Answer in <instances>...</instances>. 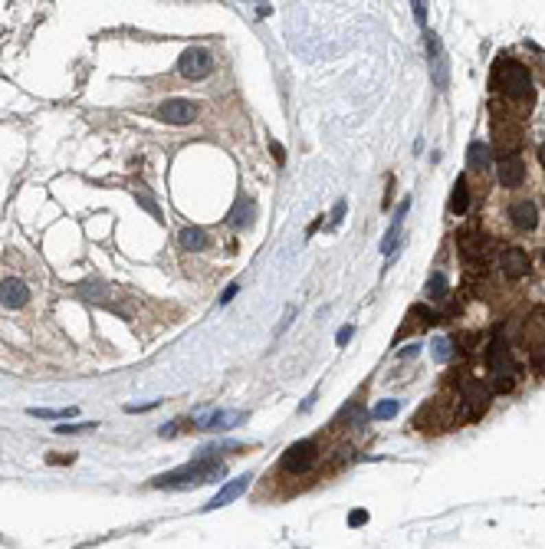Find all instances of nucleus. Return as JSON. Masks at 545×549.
Segmentation results:
<instances>
[{"mask_svg":"<svg viewBox=\"0 0 545 549\" xmlns=\"http://www.w3.org/2000/svg\"><path fill=\"white\" fill-rule=\"evenodd\" d=\"M227 477V464L221 458H194L191 464L177 467L171 474H162L151 480V487H201V484H217Z\"/></svg>","mask_w":545,"mask_h":549,"instance_id":"1","label":"nucleus"},{"mask_svg":"<svg viewBox=\"0 0 545 549\" xmlns=\"http://www.w3.org/2000/svg\"><path fill=\"white\" fill-rule=\"evenodd\" d=\"M489 86L509 99H529L532 96V79L526 73V66L509 56H500L496 66H493V76H489Z\"/></svg>","mask_w":545,"mask_h":549,"instance_id":"2","label":"nucleus"},{"mask_svg":"<svg viewBox=\"0 0 545 549\" xmlns=\"http://www.w3.org/2000/svg\"><path fill=\"white\" fill-rule=\"evenodd\" d=\"M487 362H489V372L496 378V391H509L513 388V356H509V345H506V336L496 332L493 336V345L487 352Z\"/></svg>","mask_w":545,"mask_h":549,"instance_id":"3","label":"nucleus"},{"mask_svg":"<svg viewBox=\"0 0 545 549\" xmlns=\"http://www.w3.org/2000/svg\"><path fill=\"white\" fill-rule=\"evenodd\" d=\"M315 460H319V444L315 441H296V444H289L286 451H282V460H280V467L286 471V474H309L312 467H315Z\"/></svg>","mask_w":545,"mask_h":549,"instance_id":"4","label":"nucleus"},{"mask_svg":"<svg viewBox=\"0 0 545 549\" xmlns=\"http://www.w3.org/2000/svg\"><path fill=\"white\" fill-rule=\"evenodd\" d=\"M489 395H493V388H489V385H483L480 378H467V382L460 385V401L467 405L463 421H473V418L483 415V411H487V405H489Z\"/></svg>","mask_w":545,"mask_h":549,"instance_id":"5","label":"nucleus"},{"mask_svg":"<svg viewBox=\"0 0 545 549\" xmlns=\"http://www.w3.org/2000/svg\"><path fill=\"white\" fill-rule=\"evenodd\" d=\"M177 73L184 76V79H207V76L214 73V56L207 50H201V46H191V50L181 53Z\"/></svg>","mask_w":545,"mask_h":549,"instance_id":"6","label":"nucleus"},{"mask_svg":"<svg viewBox=\"0 0 545 549\" xmlns=\"http://www.w3.org/2000/svg\"><path fill=\"white\" fill-rule=\"evenodd\" d=\"M158 119L168 125H191L197 119V105L191 99H168L158 105Z\"/></svg>","mask_w":545,"mask_h":549,"instance_id":"7","label":"nucleus"},{"mask_svg":"<svg viewBox=\"0 0 545 549\" xmlns=\"http://www.w3.org/2000/svg\"><path fill=\"white\" fill-rule=\"evenodd\" d=\"M496 178H500L502 188H519L522 181H526V164L519 155H502L500 162H496Z\"/></svg>","mask_w":545,"mask_h":549,"instance_id":"8","label":"nucleus"},{"mask_svg":"<svg viewBox=\"0 0 545 549\" xmlns=\"http://www.w3.org/2000/svg\"><path fill=\"white\" fill-rule=\"evenodd\" d=\"M427 53H430V76H434V86L447 89L450 73H447V56H443V46L437 33H427Z\"/></svg>","mask_w":545,"mask_h":549,"instance_id":"9","label":"nucleus"},{"mask_svg":"<svg viewBox=\"0 0 545 549\" xmlns=\"http://www.w3.org/2000/svg\"><path fill=\"white\" fill-rule=\"evenodd\" d=\"M243 421H247L243 411H204V415L194 418V424L207 431H230L236 424H243Z\"/></svg>","mask_w":545,"mask_h":549,"instance_id":"10","label":"nucleus"},{"mask_svg":"<svg viewBox=\"0 0 545 549\" xmlns=\"http://www.w3.org/2000/svg\"><path fill=\"white\" fill-rule=\"evenodd\" d=\"M250 484H253V477H250V474H243V477H234V480H230V484H223V487L217 490V493H214V497H210V500H207V504H204V510H207V513H210V510H221V506L234 504L236 497H240V493H243V490L250 487Z\"/></svg>","mask_w":545,"mask_h":549,"instance_id":"11","label":"nucleus"},{"mask_svg":"<svg viewBox=\"0 0 545 549\" xmlns=\"http://www.w3.org/2000/svg\"><path fill=\"white\" fill-rule=\"evenodd\" d=\"M500 263H502V270H506L509 277H526V273H532V260H529V253L522 250V247H502Z\"/></svg>","mask_w":545,"mask_h":549,"instance_id":"12","label":"nucleus"},{"mask_svg":"<svg viewBox=\"0 0 545 549\" xmlns=\"http://www.w3.org/2000/svg\"><path fill=\"white\" fill-rule=\"evenodd\" d=\"M27 299H30V286L23 280L10 277V280L0 283V306H7V310H20Z\"/></svg>","mask_w":545,"mask_h":549,"instance_id":"13","label":"nucleus"},{"mask_svg":"<svg viewBox=\"0 0 545 549\" xmlns=\"http://www.w3.org/2000/svg\"><path fill=\"white\" fill-rule=\"evenodd\" d=\"M457 244H460V253H463L467 260H487L489 257L487 237H483L480 230H463L457 237Z\"/></svg>","mask_w":545,"mask_h":549,"instance_id":"14","label":"nucleus"},{"mask_svg":"<svg viewBox=\"0 0 545 549\" xmlns=\"http://www.w3.org/2000/svg\"><path fill=\"white\" fill-rule=\"evenodd\" d=\"M509 217H513L519 230H535L539 227V204L535 201H516L509 208Z\"/></svg>","mask_w":545,"mask_h":549,"instance_id":"15","label":"nucleus"},{"mask_svg":"<svg viewBox=\"0 0 545 549\" xmlns=\"http://www.w3.org/2000/svg\"><path fill=\"white\" fill-rule=\"evenodd\" d=\"M408 208H411V197L404 194V201H401L398 211H394V221H391V227H388V234L381 237L384 257H391V253H394V247H398V234H401V224H404V217H408Z\"/></svg>","mask_w":545,"mask_h":549,"instance_id":"16","label":"nucleus"},{"mask_svg":"<svg viewBox=\"0 0 545 549\" xmlns=\"http://www.w3.org/2000/svg\"><path fill=\"white\" fill-rule=\"evenodd\" d=\"M489 162H493V145L483 142V138L470 142V151H467V168H470V171H487Z\"/></svg>","mask_w":545,"mask_h":549,"instance_id":"17","label":"nucleus"},{"mask_svg":"<svg viewBox=\"0 0 545 549\" xmlns=\"http://www.w3.org/2000/svg\"><path fill=\"white\" fill-rule=\"evenodd\" d=\"M253 217H256V204H253L247 194H240V197H236V204H234V211L227 214V221L234 224V227H247V224H253Z\"/></svg>","mask_w":545,"mask_h":549,"instance_id":"18","label":"nucleus"},{"mask_svg":"<svg viewBox=\"0 0 545 549\" xmlns=\"http://www.w3.org/2000/svg\"><path fill=\"white\" fill-rule=\"evenodd\" d=\"M177 244H181L184 250H204V247H207V230H204V227H184V230L177 234Z\"/></svg>","mask_w":545,"mask_h":549,"instance_id":"19","label":"nucleus"},{"mask_svg":"<svg viewBox=\"0 0 545 549\" xmlns=\"http://www.w3.org/2000/svg\"><path fill=\"white\" fill-rule=\"evenodd\" d=\"M470 208V188H467V178L454 181V191H450V211L454 214H467Z\"/></svg>","mask_w":545,"mask_h":549,"instance_id":"20","label":"nucleus"},{"mask_svg":"<svg viewBox=\"0 0 545 549\" xmlns=\"http://www.w3.org/2000/svg\"><path fill=\"white\" fill-rule=\"evenodd\" d=\"M398 411H401L398 401H394V398H384V401H378V405L371 408V418H378V421H391Z\"/></svg>","mask_w":545,"mask_h":549,"instance_id":"21","label":"nucleus"},{"mask_svg":"<svg viewBox=\"0 0 545 549\" xmlns=\"http://www.w3.org/2000/svg\"><path fill=\"white\" fill-rule=\"evenodd\" d=\"M447 290H450V286H447V277H443V273H434V277L427 280V297L430 299H443L447 297Z\"/></svg>","mask_w":545,"mask_h":549,"instance_id":"22","label":"nucleus"},{"mask_svg":"<svg viewBox=\"0 0 545 549\" xmlns=\"http://www.w3.org/2000/svg\"><path fill=\"white\" fill-rule=\"evenodd\" d=\"M30 415L33 418H76L79 415V408H63V411H49V408H30Z\"/></svg>","mask_w":545,"mask_h":549,"instance_id":"23","label":"nucleus"},{"mask_svg":"<svg viewBox=\"0 0 545 549\" xmlns=\"http://www.w3.org/2000/svg\"><path fill=\"white\" fill-rule=\"evenodd\" d=\"M135 197H138V204H142V208H145L148 214L155 217V221H162V208H158V204H155V201H151V197H148L145 191H138V194H135Z\"/></svg>","mask_w":545,"mask_h":549,"instance_id":"24","label":"nucleus"},{"mask_svg":"<svg viewBox=\"0 0 545 549\" xmlns=\"http://www.w3.org/2000/svg\"><path fill=\"white\" fill-rule=\"evenodd\" d=\"M99 424L96 421H86V424H59L56 434H82V431H96Z\"/></svg>","mask_w":545,"mask_h":549,"instance_id":"25","label":"nucleus"},{"mask_svg":"<svg viewBox=\"0 0 545 549\" xmlns=\"http://www.w3.org/2000/svg\"><path fill=\"white\" fill-rule=\"evenodd\" d=\"M434 358H437V362H447V358H450V339L434 342Z\"/></svg>","mask_w":545,"mask_h":549,"instance_id":"26","label":"nucleus"},{"mask_svg":"<svg viewBox=\"0 0 545 549\" xmlns=\"http://www.w3.org/2000/svg\"><path fill=\"white\" fill-rule=\"evenodd\" d=\"M532 365H535L539 375H545V342H542V345H535V352H532Z\"/></svg>","mask_w":545,"mask_h":549,"instance_id":"27","label":"nucleus"},{"mask_svg":"<svg viewBox=\"0 0 545 549\" xmlns=\"http://www.w3.org/2000/svg\"><path fill=\"white\" fill-rule=\"evenodd\" d=\"M368 523V513L365 510H355V513H348V526H365Z\"/></svg>","mask_w":545,"mask_h":549,"instance_id":"28","label":"nucleus"},{"mask_svg":"<svg viewBox=\"0 0 545 549\" xmlns=\"http://www.w3.org/2000/svg\"><path fill=\"white\" fill-rule=\"evenodd\" d=\"M236 293H240V283H230V286H227V290L221 293V306H227V303H230Z\"/></svg>","mask_w":545,"mask_h":549,"instance_id":"29","label":"nucleus"},{"mask_svg":"<svg viewBox=\"0 0 545 549\" xmlns=\"http://www.w3.org/2000/svg\"><path fill=\"white\" fill-rule=\"evenodd\" d=\"M352 332H355L352 323H348V326H342V329H339V336H335V342H339V345H348V339H352Z\"/></svg>","mask_w":545,"mask_h":549,"instance_id":"30","label":"nucleus"},{"mask_svg":"<svg viewBox=\"0 0 545 549\" xmlns=\"http://www.w3.org/2000/svg\"><path fill=\"white\" fill-rule=\"evenodd\" d=\"M73 460H76V454H49L46 464H73Z\"/></svg>","mask_w":545,"mask_h":549,"instance_id":"31","label":"nucleus"},{"mask_svg":"<svg viewBox=\"0 0 545 549\" xmlns=\"http://www.w3.org/2000/svg\"><path fill=\"white\" fill-rule=\"evenodd\" d=\"M342 217H345V201H339V204H335V211H332V227H339Z\"/></svg>","mask_w":545,"mask_h":549,"instance_id":"32","label":"nucleus"},{"mask_svg":"<svg viewBox=\"0 0 545 549\" xmlns=\"http://www.w3.org/2000/svg\"><path fill=\"white\" fill-rule=\"evenodd\" d=\"M414 17H417V23L424 27V20H427V7H424V3H414Z\"/></svg>","mask_w":545,"mask_h":549,"instance_id":"33","label":"nucleus"},{"mask_svg":"<svg viewBox=\"0 0 545 549\" xmlns=\"http://www.w3.org/2000/svg\"><path fill=\"white\" fill-rule=\"evenodd\" d=\"M158 434H162V438H175V434H177V424H164Z\"/></svg>","mask_w":545,"mask_h":549,"instance_id":"34","label":"nucleus"},{"mask_svg":"<svg viewBox=\"0 0 545 549\" xmlns=\"http://www.w3.org/2000/svg\"><path fill=\"white\" fill-rule=\"evenodd\" d=\"M293 312H296V310H286V316H282V326H280V332H286V326L293 323Z\"/></svg>","mask_w":545,"mask_h":549,"instance_id":"35","label":"nucleus"},{"mask_svg":"<svg viewBox=\"0 0 545 549\" xmlns=\"http://www.w3.org/2000/svg\"><path fill=\"white\" fill-rule=\"evenodd\" d=\"M269 149H273V155H276L280 162H282V158H286V155H282V149H280V145H276V142H269Z\"/></svg>","mask_w":545,"mask_h":549,"instance_id":"36","label":"nucleus"},{"mask_svg":"<svg viewBox=\"0 0 545 549\" xmlns=\"http://www.w3.org/2000/svg\"><path fill=\"white\" fill-rule=\"evenodd\" d=\"M539 158H542V164H545V142L539 145Z\"/></svg>","mask_w":545,"mask_h":549,"instance_id":"37","label":"nucleus"}]
</instances>
